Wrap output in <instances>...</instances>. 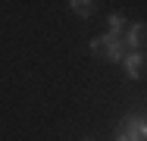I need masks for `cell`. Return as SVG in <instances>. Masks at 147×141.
<instances>
[{
    "mask_svg": "<svg viewBox=\"0 0 147 141\" xmlns=\"http://www.w3.org/2000/svg\"><path fill=\"white\" fill-rule=\"evenodd\" d=\"M85 141H91V138H85Z\"/></svg>",
    "mask_w": 147,
    "mask_h": 141,
    "instance_id": "7",
    "label": "cell"
},
{
    "mask_svg": "<svg viewBox=\"0 0 147 141\" xmlns=\"http://www.w3.org/2000/svg\"><path fill=\"white\" fill-rule=\"evenodd\" d=\"M107 25H110V31H107V35H116V38H119V31L125 28V16H122V13H113V16L107 19Z\"/></svg>",
    "mask_w": 147,
    "mask_h": 141,
    "instance_id": "6",
    "label": "cell"
},
{
    "mask_svg": "<svg viewBox=\"0 0 147 141\" xmlns=\"http://www.w3.org/2000/svg\"><path fill=\"white\" fill-rule=\"evenodd\" d=\"M144 63H147L144 50H128V54L122 56V69H125V75H128V79H141Z\"/></svg>",
    "mask_w": 147,
    "mask_h": 141,
    "instance_id": "3",
    "label": "cell"
},
{
    "mask_svg": "<svg viewBox=\"0 0 147 141\" xmlns=\"http://www.w3.org/2000/svg\"><path fill=\"white\" fill-rule=\"evenodd\" d=\"M125 47L128 50H141L147 44V22H135V25H128V31H125Z\"/></svg>",
    "mask_w": 147,
    "mask_h": 141,
    "instance_id": "4",
    "label": "cell"
},
{
    "mask_svg": "<svg viewBox=\"0 0 147 141\" xmlns=\"http://www.w3.org/2000/svg\"><path fill=\"white\" fill-rule=\"evenodd\" d=\"M91 50L100 56L103 63H119L122 56H125V41H122V35H100V38H94L91 41Z\"/></svg>",
    "mask_w": 147,
    "mask_h": 141,
    "instance_id": "1",
    "label": "cell"
},
{
    "mask_svg": "<svg viewBox=\"0 0 147 141\" xmlns=\"http://www.w3.org/2000/svg\"><path fill=\"white\" fill-rule=\"evenodd\" d=\"M69 6H72V13H75V16H82V19H88L91 13H94V6H97V3H94V0H72Z\"/></svg>",
    "mask_w": 147,
    "mask_h": 141,
    "instance_id": "5",
    "label": "cell"
},
{
    "mask_svg": "<svg viewBox=\"0 0 147 141\" xmlns=\"http://www.w3.org/2000/svg\"><path fill=\"white\" fill-rule=\"evenodd\" d=\"M116 141H147V116L128 113L116 125Z\"/></svg>",
    "mask_w": 147,
    "mask_h": 141,
    "instance_id": "2",
    "label": "cell"
}]
</instances>
